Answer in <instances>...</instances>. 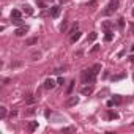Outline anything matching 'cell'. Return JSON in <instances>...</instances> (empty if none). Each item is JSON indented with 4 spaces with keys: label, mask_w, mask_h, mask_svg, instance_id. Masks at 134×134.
<instances>
[{
    "label": "cell",
    "mask_w": 134,
    "mask_h": 134,
    "mask_svg": "<svg viewBox=\"0 0 134 134\" xmlns=\"http://www.w3.org/2000/svg\"><path fill=\"white\" fill-rule=\"evenodd\" d=\"M118 5H120V0H110V2L107 3V7L103 10V16H110V14H114L115 11L118 10Z\"/></svg>",
    "instance_id": "1"
},
{
    "label": "cell",
    "mask_w": 134,
    "mask_h": 134,
    "mask_svg": "<svg viewBox=\"0 0 134 134\" xmlns=\"http://www.w3.org/2000/svg\"><path fill=\"white\" fill-rule=\"evenodd\" d=\"M96 79V74L93 73V69L88 68V69H84L82 71V82L84 84H93Z\"/></svg>",
    "instance_id": "2"
},
{
    "label": "cell",
    "mask_w": 134,
    "mask_h": 134,
    "mask_svg": "<svg viewBox=\"0 0 134 134\" xmlns=\"http://www.w3.org/2000/svg\"><path fill=\"white\" fill-rule=\"evenodd\" d=\"M60 11H62V8L59 7V5H54V7H51V10H49V14H51V17H59L60 16Z\"/></svg>",
    "instance_id": "3"
},
{
    "label": "cell",
    "mask_w": 134,
    "mask_h": 134,
    "mask_svg": "<svg viewBox=\"0 0 134 134\" xmlns=\"http://www.w3.org/2000/svg\"><path fill=\"white\" fill-rule=\"evenodd\" d=\"M77 103H79V98H77V96H69L68 100H66V103H65V106H66V107H73V106H76Z\"/></svg>",
    "instance_id": "4"
},
{
    "label": "cell",
    "mask_w": 134,
    "mask_h": 134,
    "mask_svg": "<svg viewBox=\"0 0 134 134\" xmlns=\"http://www.w3.org/2000/svg\"><path fill=\"white\" fill-rule=\"evenodd\" d=\"M27 32H28V27L27 25H19V28H16L14 35H16V36H24Z\"/></svg>",
    "instance_id": "5"
},
{
    "label": "cell",
    "mask_w": 134,
    "mask_h": 134,
    "mask_svg": "<svg viewBox=\"0 0 134 134\" xmlns=\"http://www.w3.org/2000/svg\"><path fill=\"white\" fill-rule=\"evenodd\" d=\"M55 85H57V84H55V80H54V79H51V77L44 80V88H46V90H52Z\"/></svg>",
    "instance_id": "6"
},
{
    "label": "cell",
    "mask_w": 134,
    "mask_h": 134,
    "mask_svg": "<svg viewBox=\"0 0 134 134\" xmlns=\"http://www.w3.org/2000/svg\"><path fill=\"white\" fill-rule=\"evenodd\" d=\"M92 92H93V87L92 85H85V87L80 88V93H82V95H92Z\"/></svg>",
    "instance_id": "7"
},
{
    "label": "cell",
    "mask_w": 134,
    "mask_h": 134,
    "mask_svg": "<svg viewBox=\"0 0 134 134\" xmlns=\"http://www.w3.org/2000/svg\"><path fill=\"white\" fill-rule=\"evenodd\" d=\"M22 11H24L25 14H28V16L33 14V8L30 7V5H24V7H22Z\"/></svg>",
    "instance_id": "8"
},
{
    "label": "cell",
    "mask_w": 134,
    "mask_h": 134,
    "mask_svg": "<svg viewBox=\"0 0 134 134\" xmlns=\"http://www.w3.org/2000/svg\"><path fill=\"white\" fill-rule=\"evenodd\" d=\"M36 128H38V121H30V123H28V131L30 132H33Z\"/></svg>",
    "instance_id": "9"
},
{
    "label": "cell",
    "mask_w": 134,
    "mask_h": 134,
    "mask_svg": "<svg viewBox=\"0 0 134 134\" xmlns=\"http://www.w3.org/2000/svg\"><path fill=\"white\" fill-rule=\"evenodd\" d=\"M80 39V32H76L71 35V43H76V41H79Z\"/></svg>",
    "instance_id": "10"
},
{
    "label": "cell",
    "mask_w": 134,
    "mask_h": 134,
    "mask_svg": "<svg viewBox=\"0 0 134 134\" xmlns=\"http://www.w3.org/2000/svg\"><path fill=\"white\" fill-rule=\"evenodd\" d=\"M21 17V11L19 10H13L11 11V19H19Z\"/></svg>",
    "instance_id": "11"
},
{
    "label": "cell",
    "mask_w": 134,
    "mask_h": 134,
    "mask_svg": "<svg viewBox=\"0 0 134 134\" xmlns=\"http://www.w3.org/2000/svg\"><path fill=\"white\" fill-rule=\"evenodd\" d=\"M112 101H114V104H121V101H123V98H121L120 95H114Z\"/></svg>",
    "instance_id": "12"
},
{
    "label": "cell",
    "mask_w": 134,
    "mask_h": 134,
    "mask_svg": "<svg viewBox=\"0 0 134 134\" xmlns=\"http://www.w3.org/2000/svg\"><path fill=\"white\" fill-rule=\"evenodd\" d=\"M103 28H104V30H110V28H112V22H110V21H104L103 22Z\"/></svg>",
    "instance_id": "13"
},
{
    "label": "cell",
    "mask_w": 134,
    "mask_h": 134,
    "mask_svg": "<svg viewBox=\"0 0 134 134\" xmlns=\"http://www.w3.org/2000/svg\"><path fill=\"white\" fill-rule=\"evenodd\" d=\"M104 33H106V35H104V39H106V41H112V36H114L112 32H110V30H106Z\"/></svg>",
    "instance_id": "14"
},
{
    "label": "cell",
    "mask_w": 134,
    "mask_h": 134,
    "mask_svg": "<svg viewBox=\"0 0 134 134\" xmlns=\"http://www.w3.org/2000/svg\"><path fill=\"white\" fill-rule=\"evenodd\" d=\"M107 117H109V120H115V118H118V114H117V112H112V110H109V112H107Z\"/></svg>",
    "instance_id": "15"
},
{
    "label": "cell",
    "mask_w": 134,
    "mask_h": 134,
    "mask_svg": "<svg viewBox=\"0 0 134 134\" xmlns=\"http://www.w3.org/2000/svg\"><path fill=\"white\" fill-rule=\"evenodd\" d=\"M92 69H93V73H95V74H98L101 71V65H100V63H95V65L92 66Z\"/></svg>",
    "instance_id": "16"
},
{
    "label": "cell",
    "mask_w": 134,
    "mask_h": 134,
    "mask_svg": "<svg viewBox=\"0 0 134 134\" xmlns=\"http://www.w3.org/2000/svg\"><path fill=\"white\" fill-rule=\"evenodd\" d=\"M77 27H79V24H77V22H74V24H73V27H71V30L68 32V35H73V33H76V32H77Z\"/></svg>",
    "instance_id": "17"
},
{
    "label": "cell",
    "mask_w": 134,
    "mask_h": 134,
    "mask_svg": "<svg viewBox=\"0 0 134 134\" xmlns=\"http://www.w3.org/2000/svg\"><path fill=\"white\" fill-rule=\"evenodd\" d=\"M35 101H36V98H33L32 95H27V98H25V103L27 104H33Z\"/></svg>",
    "instance_id": "18"
},
{
    "label": "cell",
    "mask_w": 134,
    "mask_h": 134,
    "mask_svg": "<svg viewBox=\"0 0 134 134\" xmlns=\"http://www.w3.org/2000/svg\"><path fill=\"white\" fill-rule=\"evenodd\" d=\"M74 80H71V82H69V85H68V90H66V95H71V92H73V88H74Z\"/></svg>",
    "instance_id": "19"
},
{
    "label": "cell",
    "mask_w": 134,
    "mask_h": 134,
    "mask_svg": "<svg viewBox=\"0 0 134 134\" xmlns=\"http://www.w3.org/2000/svg\"><path fill=\"white\" fill-rule=\"evenodd\" d=\"M96 36H98V35H96L95 32H92V33L88 35V39H87V41H88V43H92V41H95V39H96Z\"/></svg>",
    "instance_id": "20"
},
{
    "label": "cell",
    "mask_w": 134,
    "mask_h": 134,
    "mask_svg": "<svg viewBox=\"0 0 134 134\" xmlns=\"http://www.w3.org/2000/svg\"><path fill=\"white\" fill-rule=\"evenodd\" d=\"M96 3H98V0H90V2L87 3V8H95Z\"/></svg>",
    "instance_id": "21"
},
{
    "label": "cell",
    "mask_w": 134,
    "mask_h": 134,
    "mask_svg": "<svg viewBox=\"0 0 134 134\" xmlns=\"http://www.w3.org/2000/svg\"><path fill=\"white\" fill-rule=\"evenodd\" d=\"M0 117H2V118H5V117H7V109H5L3 106L0 107Z\"/></svg>",
    "instance_id": "22"
},
{
    "label": "cell",
    "mask_w": 134,
    "mask_h": 134,
    "mask_svg": "<svg viewBox=\"0 0 134 134\" xmlns=\"http://www.w3.org/2000/svg\"><path fill=\"white\" fill-rule=\"evenodd\" d=\"M123 77H125V74L121 73V74H118V76H112V80L115 82V80H120V79H123Z\"/></svg>",
    "instance_id": "23"
},
{
    "label": "cell",
    "mask_w": 134,
    "mask_h": 134,
    "mask_svg": "<svg viewBox=\"0 0 134 134\" xmlns=\"http://www.w3.org/2000/svg\"><path fill=\"white\" fill-rule=\"evenodd\" d=\"M63 132H76V128H63Z\"/></svg>",
    "instance_id": "24"
},
{
    "label": "cell",
    "mask_w": 134,
    "mask_h": 134,
    "mask_svg": "<svg viewBox=\"0 0 134 134\" xmlns=\"http://www.w3.org/2000/svg\"><path fill=\"white\" fill-rule=\"evenodd\" d=\"M36 41H38L36 38H30V39H28V41L25 43V46H30V44H35V43H36Z\"/></svg>",
    "instance_id": "25"
},
{
    "label": "cell",
    "mask_w": 134,
    "mask_h": 134,
    "mask_svg": "<svg viewBox=\"0 0 134 134\" xmlns=\"http://www.w3.org/2000/svg\"><path fill=\"white\" fill-rule=\"evenodd\" d=\"M11 21H13L14 25H22V19H21V17H19V19H11Z\"/></svg>",
    "instance_id": "26"
},
{
    "label": "cell",
    "mask_w": 134,
    "mask_h": 134,
    "mask_svg": "<svg viewBox=\"0 0 134 134\" xmlns=\"http://www.w3.org/2000/svg\"><path fill=\"white\" fill-rule=\"evenodd\" d=\"M118 27H120V28L125 27V19H123V17H120V19H118Z\"/></svg>",
    "instance_id": "27"
},
{
    "label": "cell",
    "mask_w": 134,
    "mask_h": 134,
    "mask_svg": "<svg viewBox=\"0 0 134 134\" xmlns=\"http://www.w3.org/2000/svg\"><path fill=\"white\" fill-rule=\"evenodd\" d=\"M98 51H100V46H98V44H95V46L92 48V54H95V52H98Z\"/></svg>",
    "instance_id": "28"
},
{
    "label": "cell",
    "mask_w": 134,
    "mask_h": 134,
    "mask_svg": "<svg viewBox=\"0 0 134 134\" xmlns=\"http://www.w3.org/2000/svg\"><path fill=\"white\" fill-rule=\"evenodd\" d=\"M32 57H33V60H38L39 57H41V54H39V52H35V54H33Z\"/></svg>",
    "instance_id": "29"
},
{
    "label": "cell",
    "mask_w": 134,
    "mask_h": 134,
    "mask_svg": "<svg viewBox=\"0 0 134 134\" xmlns=\"http://www.w3.org/2000/svg\"><path fill=\"white\" fill-rule=\"evenodd\" d=\"M36 5L41 7V8H44V2H43V0H36Z\"/></svg>",
    "instance_id": "30"
},
{
    "label": "cell",
    "mask_w": 134,
    "mask_h": 134,
    "mask_svg": "<svg viewBox=\"0 0 134 134\" xmlns=\"http://www.w3.org/2000/svg\"><path fill=\"white\" fill-rule=\"evenodd\" d=\"M57 82H59L60 85H63V84H65V79H63V77H59V80H57Z\"/></svg>",
    "instance_id": "31"
},
{
    "label": "cell",
    "mask_w": 134,
    "mask_h": 134,
    "mask_svg": "<svg viewBox=\"0 0 134 134\" xmlns=\"http://www.w3.org/2000/svg\"><path fill=\"white\" fill-rule=\"evenodd\" d=\"M131 30H132V35H134V22L131 24Z\"/></svg>",
    "instance_id": "32"
},
{
    "label": "cell",
    "mask_w": 134,
    "mask_h": 134,
    "mask_svg": "<svg viewBox=\"0 0 134 134\" xmlns=\"http://www.w3.org/2000/svg\"><path fill=\"white\" fill-rule=\"evenodd\" d=\"M60 2H62V3H68V2H69V0H60Z\"/></svg>",
    "instance_id": "33"
},
{
    "label": "cell",
    "mask_w": 134,
    "mask_h": 134,
    "mask_svg": "<svg viewBox=\"0 0 134 134\" xmlns=\"http://www.w3.org/2000/svg\"><path fill=\"white\" fill-rule=\"evenodd\" d=\"M131 62H132V63H134V55H132V57H131Z\"/></svg>",
    "instance_id": "34"
},
{
    "label": "cell",
    "mask_w": 134,
    "mask_h": 134,
    "mask_svg": "<svg viewBox=\"0 0 134 134\" xmlns=\"http://www.w3.org/2000/svg\"><path fill=\"white\" fill-rule=\"evenodd\" d=\"M131 49H132V51H134V44H132V46H131Z\"/></svg>",
    "instance_id": "35"
},
{
    "label": "cell",
    "mask_w": 134,
    "mask_h": 134,
    "mask_svg": "<svg viewBox=\"0 0 134 134\" xmlns=\"http://www.w3.org/2000/svg\"><path fill=\"white\" fill-rule=\"evenodd\" d=\"M132 14H134V11H132Z\"/></svg>",
    "instance_id": "36"
},
{
    "label": "cell",
    "mask_w": 134,
    "mask_h": 134,
    "mask_svg": "<svg viewBox=\"0 0 134 134\" xmlns=\"http://www.w3.org/2000/svg\"><path fill=\"white\" fill-rule=\"evenodd\" d=\"M132 126H134V123H132Z\"/></svg>",
    "instance_id": "37"
},
{
    "label": "cell",
    "mask_w": 134,
    "mask_h": 134,
    "mask_svg": "<svg viewBox=\"0 0 134 134\" xmlns=\"http://www.w3.org/2000/svg\"><path fill=\"white\" fill-rule=\"evenodd\" d=\"M132 77H134V76H132Z\"/></svg>",
    "instance_id": "38"
}]
</instances>
